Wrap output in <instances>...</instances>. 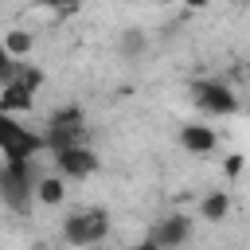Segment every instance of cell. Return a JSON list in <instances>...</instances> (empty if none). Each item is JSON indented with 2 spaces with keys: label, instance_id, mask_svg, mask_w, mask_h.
<instances>
[{
  "label": "cell",
  "instance_id": "6da1fadb",
  "mask_svg": "<svg viewBox=\"0 0 250 250\" xmlns=\"http://www.w3.org/2000/svg\"><path fill=\"white\" fill-rule=\"evenodd\" d=\"M109 227H113V219L105 207H78L62 219V238L74 250H94L109 238Z\"/></svg>",
  "mask_w": 250,
  "mask_h": 250
},
{
  "label": "cell",
  "instance_id": "7a4b0ae2",
  "mask_svg": "<svg viewBox=\"0 0 250 250\" xmlns=\"http://www.w3.org/2000/svg\"><path fill=\"white\" fill-rule=\"evenodd\" d=\"M39 176H43V172L35 168V160L4 164V168H0V199H4V207L16 211V215H23V211L31 207V199H35Z\"/></svg>",
  "mask_w": 250,
  "mask_h": 250
},
{
  "label": "cell",
  "instance_id": "3957f363",
  "mask_svg": "<svg viewBox=\"0 0 250 250\" xmlns=\"http://www.w3.org/2000/svg\"><path fill=\"white\" fill-rule=\"evenodd\" d=\"M0 152H4V164H16V160H35L39 152H47V137L20 125L16 113H0Z\"/></svg>",
  "mask_w": 250,
  "mask_h": 250
},
{
  "label": "cell",
  "instance_id": "277c9868",
  "mask_svg": "<svg viewBox=\"0 0 250 250\" xmlns=\"http://www.w3.org/2000/svg\"><path fill=\"white\" fill-rule=\"evenodd\" d=\"M43 137H47V152H59V148H70V145H86L90 141V125H86V113L78 105H62L47 117L43 125Z\"/></svg>",
  "mask_w": 250,
  "mask_h": 250
},
{
  "label": "cell",
  "instance_id": "5b68a950",
  "mask_svg": "<svg viewBox=\"0 0 250 250\" xmlns=\"http://www.w3.org/2000/svg\"><path fill=\"white\" fill-rule=\"evenodd\" d=\"M188 90H191L195 109L207 113V117H230V113H238V94L227 82H219V78H195Z\"/></svg>",
  "mask_w": 250,
  "mask_h": 250
},
{
  "label": "cell",
  "instance_id": "8992f818",
  "mask_svg": "<svg viewBox=\"0 0 250 250\" xmlns=\"http://www.w3.org/2000/svg\"><path fill=\"white\" fill-rule=\"evenodd\" d=\"M51 160H55V168H59L66 180H90V176L98 172V164H102L90 141H86V145H70V148H59V152H51Z\"/></svg>",
  "mask_w": 250,
  "mask_h": 250
},
{
  "label": "cell",
  "instance_id": "52a82bcc",
  "mask_svg": "<svg viewBox=\"0 0 250 250\" xmlns=\"http://www.w3.org/2000/svg\"><path fill=\"white\" fill-rule=\"evenodd\" d=\"M191 230H195V219H188L184 211H176V215L156 219L152 230H148V238H152L156 246H164V250H180V246L191 242Z\"/></svg>",
  "mask_w": 250,
  "mask_h": 250
},
{
  "label": "cell",
  "instance_id": "ba28073f",
  "mask_svg": "<svg viewBox=\"0 0 250 250\" xmlns=\"http://www.w3.org/2000/svg\"><path fill=\"white\" fill-rule=\"evenodd\" d=\"M180 145H184L191 156H207V152H215V148H219V137H215V129H211V125L188 121V125L180 129Z\"/></svg>",
  "mask_w": 250,
  "mask_h": 250
},
{
  "label": "cell",
  "instance_id": "9c48e42d",
  "mask_svg": "<svg viewBox=\"0 0 250 250\" xmlns=\"http://www.w3.org/2000/svg\"><path fill=\"white\" fill-rule=\"evenodd\" d=\"M31 105H35V90L27 82L12 78V82L0 86V113H27Z\"/></svg>",
  "mask_w": 250,
  "mask_h": 250
},
{
  "label": "cell",
  "instance_id": "30bf717a",
  "mask_svg": "<svg viewBox=\"0 0 250 250\" xmlns=\"http://www.w3.org/2000/svg\"><path fill=\"white\" fill-rule=\"evenodd\" d=\"M62 199H66V176H62V172L39 176V188H35V203H43V207H59Z\"/></svg>",
  "mask_w": 250,
  "mask_h": 250
},
{
  "label": "cell",
  "instance_id": "8fae6325",
  "mask_svg": "<svg viewBox=\"0 0 250 250\" xmlns=\"http://www.w3.org/2000/svg\"><path fill=\"white\" fill-rule=\"evenodd\" d=\"M227 211H230V195H227V191H207V195L199 199V219H203V223H223Z\"/></svg>",
  "mask_w": 250,
  "mask_h": 250
},
{
  "label": "cell",
  "instance_id": "7c38bea8",
  "mask_svg": "<svg viewBox=\"0 0 250 250\" xmlns=\"http://www.w3.org/2000/svg\"><path fill=\"white\" fill-rule=\"evenodd\" d=\"M31 43H35V39H31V31H20V27H16V31H4V51H8V55H16V59L31 55Z\"/></svg>",
  "mask_w": 250,
  "mask_h": 250
},
{
  "label": "cell",
  "instance_id": "4fadbf2b",
  "mask_svg": "<svg viewBox=\"0 0 250 250\" xmlns=\"http://www.w3.org/2000/svg\"><path fill=\"white\" fill-rule=\"evenodd\" d=\"M117 51H121L125 59H137V55L145 51V31H141V27H125L121 39H117Z\"/></svg>",
  "mask_w": 250,
  "mask_h": 250
},
{
  "label": "cell",
  "instance_id": "5bb4252c",
  "mask_svg": "<svg viewBox=\"0 0 250 250\" xmlns=\"http://www.w3.org/2000/svg\"><path fill=\"white\" fill-rule=\"evenodd\" d=\"M35 8H51V12H70V8H78L82 0H31Z\"/></svg>",
  "mask_w": 250,
  "mask_h": 250
},
{
  "label": "cell",
  "instance_id": "9a60e30c",
  "mask_svg": "<svg viewBox=\"0 0 250 250\" xmlns=\"http://www.w3.org/2000/svg\"><path fill=\"white\" fill-rule=\"evenodd\" d=\"M242 172V156L234 152V156H227V176H238Z\"/></svg>",
  "mask_w": 250,
  "mask_h": 250
},
{
  "label": "cell",
  "instance_id": "2e32d148",
  "mask_svg": "<svg viewBox=\"0 0 250 250\" xmlns=\"http://www.w3.org/2000/svg\"><path fill=\"white\" fill-rule=\"evenodd\" d=\"M129 250H164V246H156V242H152V238H141V242H133V246H129Z\"/></svg>",
  "mask_w": 250,
  "mask_h": 250
},
{
  "label": "cell",
  "instance_id": "e0dca14e",
  "mask_svg": "<svg viewBox=\"0 0 250 250\" xmlns=\"http://www.w3.org/2000/svg\"><path fill=\"white\" fill-rule=\"evenodd\" d=\"M188 4H191V8H203V4H207V0H188Z\"/></svg>",
  "mask_w": 250,
  "mask_h": 250
},
{
  "label": "cell",
  "instance_id": "ac0fdd59",
  "mask_svg": "<svg viewBox=\"0 0 250 250\" xmlns=\"http://www.w3.org/2000/svg\"><path fill=\"white\" fill-rule=\"evenodd\" d=\"M156 4H172V0H156Z\"/></svg>",
  "mask_w": 250,
  "mask_h": 250
},
{
  "label": "cell",
  "instance_id": "d6986e66",
  "mask_svg": "<svg viewBox=\"0 0 250 250\" xmlns=\"http://www.w3.org/2000/svg\"><path fill=\"white\" fill-rule=\"evenodd\" d=\"M246 74H250V66H246Z\"/></svg>",
  "mask_w": 250,
  "mask_h": 250
}]
</instances>
